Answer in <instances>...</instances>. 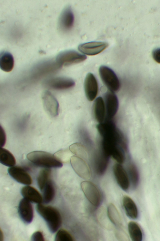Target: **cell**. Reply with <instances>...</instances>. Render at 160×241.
Segmentation results:
<instances>
[{
    "label": "cell",
    "mask_w": 160,
    "mask_h": 241,
    "mask_svg": "<svg viewBox=\"0 0 160 241\" xmlns=\"http://www.w3.org/2000/svg\"><path fill=\"white\" fill-rule=\"evenodd\" d=\"M27 158L34 165L44 168H59L63 165L54 155L44 151L31 152L27 155Z\"/></svg>",
    "instance_id": "1"
},
{
    "label": "cell",
    "mask_w": 160,
    "mask_h": 241,
    "mask_svg": "<svg viewBox=\"0 0 160 241\" xmlns=\"http://www.w3.org/2000/svg\"><path fill=\"white\" fill-rule=\"evenodd\" d=\"M37 211L47 223L49 230L52 233L56 232L61 226L62 219L59 211L55 208L38 204Z\"/></svg>",
    "instance_id": "2"
},
{
    "label": "cell",
    "mask_w": 160,
    "mask_h": 241,
    "mask_svg": "<svg viewBox=\"0 0 160 241\" xmlns=\"http://www.w3.org/2000/svg\"><path fill=\"white\" fill-rule=\"evenodd\" d=\"M86 58L85 55L75 51L69 50L60 53L57 56L56 60L57 64L61 67L82 62Z\"/></svg>",
    "instance_id": "3"
},
{
    "label": "cell",
    "mask_w": 160,
    "mask_h": 241,
    "mask_svg": "<svg viewBox=\"0 0 160 241\" xmlns=\"http://www.w3.org/2000/svg\"><path fill=\"white\" fill-rule=\"evenodd\" d=\"M99 71L102 82L109 90L113 92L118 91L120 87V83L114 72L111 69L105 66H101Z\"/></svg>",
    "instance_id": "4"
},
{
    "label": "cell",
    "mask_w": 160,
    "mask_h": 241,
    "mask_svg": "<svg viewBox=\"0 0 160 241\" xmlns=\"http://www.w3.org/2000/svg\"><path fill=\"white\" fill-rule=\"evenodd\" d=\"M82 189L85 196L93 206H98L101 201V195L96 185L89 181H84L81 183Z\"/></svg>",
    "instance_id": "5"
},
{
    "label": "cell",
    "mask_w": 160,
    "mask_h": 241,
    "mask_svg": "<svg viewBox=\"0 0 160 241\" xmlns=\"http://www.w3.org/2000/svg\"><path fill=\"white\" fill-rule=\"evenodd\" d=\"M106 109L105 120H112L116 114L118 108V101L114 92L109 90L104 95Z\"/></svg>",
    "instance_id": "6"
},
{
    "label": "cell",
    "mask_w": 160,
    "mask_h": 241,
    "mask_svg": "<svg viewBox=\"0 0 160 241\" xmlns=\"http://www.w3.org/2000/svg\"><path fill=\"white\" fill-rule=\"evenodd\" d=\"M70 161L72 167L80 177L85 179H88L90 178V168L83 159L76 156H73Z\"/></svg>",
    "instance_id": "7"
},
{
    "label": "cell",
    "mask_w": 160,
    "mask_h": 241,
    "mask_svg": "<svg viewBox=\"0 0 160 241\" xmlns=\"http://www.w3.org/2000/svg\"><path fill=\"white\" fill-rule=\"evenodd\" d=\"M42 99L44 107L48 113L53 117L58 115L59 105L55 97L49 91H45L42 94Z\"/></svg>",
    "instance_id": "8"
},
{
    "label": "cell",
    "mask_w": 160,
    "mask_h": 241,
    "mask_svg": "<svg viewBox=\"0 0 160 241\" xmlns=\"http://www.w3.org/2000/svg\"><path fill=\"white\" fill-rule=\"evenodd\" d=\"M108 43L101 41H92L83 43L78 46V50L83 54L89 56L97 55L108 46Z\"/></svg>",
    "instance_id": "9"
},
{
    "label": "cell",
    "mask_w": 160,
    "mask_h": 241,
    "mask_svg": "<svg viewBox=\"0 0 160 241\" xmlns=\"http://www.w3.org/2000/svg\"><path fill=\"white\" fill-rule=\"evenodd\" d=\"M45 86L51 88L63 90L68 89L73 87L75 83L72 79L66 77L52 78L46 81L44 83Z\"/></svg>",
    "instance_id": "10"
},
{
    "label": "cell",
    "mask_w": 160,
    "mask_h": 241,
    "mask_svg": "<svg viewBox=\"0 0 160 241\" xmlns=\"http://www.w3.org/2000/svg\"><path fill=\"white\" fill-rule=\"evenodd\" d=\"M9 175L14 179L21 184L29 185L32 183L31 177L23 168L18 166L9 167L8 169Z\"/></svg>",
    "instance_id": "11"
},
{
    "label": "cell",
    "mask_w": 160,
    "mask_h": 241,
    "mask_svg": "<svg viewBox=\"0 0 160 241\" xmlns=\"http://www.w3.org/2000/svg\"><path fill=\"white\" fill-rule=\"evenodd\" d=\"M84 87L85 94L88 100L92 101L96 97L98 91V85L94 75L88 73L85 78Z\"/></svg>",
    "instance_id": "12"
},
{
    "label": "cell",
    "mask_w": 160,
    "mask_h": 241,
    "mask_svg": "<svg viewBox=\"0 0 160 241\" xmlns=\"http://www.w3.org/2000/svg\"><path fill=\"white\" fill-rule=\"evenodd\" d=\"M74 22V16L71 7H66L62 12L59 19V26L64 31H68L72 27Z\"/></svg>",
    "instance_id": "13"
},
{
    "label": "cell",
    "mask_w": 160,
    "mask_h": 241,
    "mask_svg": "<svg viewBox=\"0 0 160 241\" xmlns=\"http://www.w3.org/2000/svg\"><path fill=\"white\" fill-rule=\"evenodd\" d=\"M19 215L23 221L26 223H30L33 217V211L30 201L23 198L20 201L18 207Z\"/></svg>",
    "instance_id": "14"
},
{
    "label": "cell",
    "mask_w": 160,
    "mask_h": 241,
    "mask_svg": "<svg viewBox=\"0 0 160 241\" xmlns=\"http://www.w3.org/2000/svg\"><path fill=\"white\" fill-rule=\"evenodd\" d=\"M113 171L117 182L123 190H127L129 186V180L126 172L121 164L114 165Z\"/></svg>",
    "instance_id": "15"
},
{
    "label": "cell",
    "mask_w": 160,
    "mask_h": 241,
    "mask_svg": "<svg viewBox=\"0 0 160 241\" xmlns=\"http://www.w3.org/2000/svg\"><path fill=\"white\" fill-rule=\"evenodd\" d=\"M21 193L24 198L30 202L39 204L43 201V197L40 193L31 186H24L21 189Z\"/></svg>",
    "instance_id": "16"
},
{
    "label": "cell",
    "mask_w": 160,
    "mask_h": 241,
    "mask_svg": "<svg viewBox=\"0 0 160 241\" xmlns=\"http://www.w3.org/2000/svg\"><path fill=\"white\" fill-rule=\"evenodd\" d=\"M96 156L95 163V171L98 174L102 175L104 173L107 169L109 156L102 149Z\"/></svg>",
    "instance_id": "17"
},
{
    "label": "cell",
    "mask_w": 160,
    "mask_h": 241,
    "mask_svg": "<svg viewBox=\"0 0 160 241\" xmlns=\"http://www.w3.org/2000/svg\"><path fill=\"white\" fill-rule=\"evenodd\" d=\"M94 112L97 121L99 123L103 122L106 116V109L104 102L102 97H98L95 100Z\"/></svg>",
    "instance_id": "18"
},
{
    "label": "cell",
    "mask_w": 160,
    "mask_h": 241,
    "mask_svg": "<svg viewBox=\"0 0 160 241\" xmlns=\"http://www.w3.org/2000/svg\"><path fill=\"white\" fill-rule=\"evenodd\" d=\"M122 204L127 216L130 218L136 219L138 216V210L133 200L128 196L125 195L122 198Z\"/></svg>",
    "instance_id": "19"
},
{
    "label": "cell",
    "mask_w": 160,
    "mask_h": 241,
    "mask_svg": "<svg viewBox=\"0 0 160 241\" xmlns=\"http://www.w3.org/2000/svg\"><path fill=\"white\" fill-rule=\"evenodd\" d=\"M14 66L12 55L8 51H3L0 54V67L2 70L9 72L12 71Z\"/></svg>",
    "instance_id": "20"
},
{
    "label": "cell",
    "mask_w": 160,
    "mask_h": 241,
    "mask_svg": "<svg viewBox=\"0 0 160 241\" xmlns=\"http://www.w3.org/2000/svg\"><path fill=\"white\" fill-rule=\"evenodd\" d=\"M0 162L7 166H14L16 160L13 155L8 150L2 147L0 148Z\"/></svg>",
    "instance_id": "21"
},
{
    "label": "cell",
    "mask_w": 160,
    "mask_h": 241,
    "mask_svg": "<svg viewBox=\"0 0 160 241\" xmlns=\"http://www.w3.org/2000/svg\"><path fill=\"white\" fill-rule=\"evenodd\" d=\"M128 228L130 237L133 241H141L142 235L141 230L138 225L133 221L130 222Z\"/></svg>",
    "instance_id": "22"
},
{
    "label": "cell",
    "mask_w": 160,
    "mask_h": 241,
    "mask_svg": "<svg viewBox=\"0 0 160 241\" xmlns=\"http://www.w3.org/2000/svg\"><path fill=\"white\" fill-rule=\"evenodd\" d=\"M51 171L50 168H45L41 170L37 177V182L41 191H43L46 184L50 179Z\"/></svg>",
    "instance_id": "23"
},
{
    "label": "cell",
    "mask_w": 160,
    "mask_h": 241,
    "mask_svg": "<svg viewBox=\"0 0 160 241\" xmlns=\"http://www.w3.org/2000/svg\"><path fill=\"white\" fill-rule=\"evenodd\" d=\"M107 214L108 218L112 223L117 226H120L121 223L120 214L115 206L112 203L108 205Z\"/></svg>",
    "instance_id": "24"
},
{
    "label": "cell",
    "mask_w": 160,
    "mask_h": 241,
    "mask_svg": "<svg viewBox=\"0 0 160 241\" xmlns=\"http://www.w3.org/2000/svg\"><path fill=\"white\" fill-rule=\"evenodd\" d=\"M43 191V201L45 203H48L52 201L55 194L54 187L50 179L46 184Z\"/></svg>",
    "instance_id": "25"
},
{
    "label": "cell",
    "mask_w": 160,
    "mask_h": 241,
    "mask_svg": "<svg viewBox=\"0 0 160 241\" xmlns=\"http://www.w3.org/2000/svg\"><path fill=\"white\" fill-rule=\"evenodd\" d=\"M69 149L70 151L76 156L84 159L88 158L87 150L82 144L79 143H74L70 146Z\"/></svg>",
    "instance_id": "26"
},
{
    "label": "cell",
    "mask_w": 160,
    "mask_h": 241,
    "mask_svg": "<svg viewBox=\"0 0 160 241\" xmlns=\"http://www.w3.org/2000/svg\"><path fill=\"white\" fill-rule=\"evenodd\" d=\"M127 170L128 175L132 185L133 188H135L139 181V174L137 168L134 164L131 163L128 165Z\"/></svg>",
    "instance_id": "27"
},
{
    "label": "cell",
    "mask_w": 160,
    "mask_h": 241,
    "mask_svg": "<svg viewBox=\"0 0 160 241\" xmlns=\"http://www.w3.org/2000/svg\"><path fill=\"white\" fill-rule=\"evenodd\" d=\"M55 241H73V238L72 235L67 230L64 229H60L56 233L55 238Z\"/></svg>",
    "instance_id": "28"
},
{
    "label": "cell",
    "mask_w": 160,
    "mask_h": 241,
    "mask_svg": "<svg viewBox=\"0 0 160 241\" xmlns=\"http://www.w3.org/2000/svg\"><path fill=\"white\" fill-rule=\"evenodd\" d=\"M71 152L68 150H62L58 151L54 155L62 163H66L70 160L72 156Z\"/></svg>",
    "instance_id": "29"
},
{
    "label": "cell",
    "mask_w": 160,
    "mask_h": 241,
    "mask_svg": "<svg viewBox=\"0 0 160 241\" xmlns=\"http://www.w3.org/2000/svg\"><path fill=\"white\" fill-rule=\"evenodd\" d=\"M31 240L33 241H44V238L42 232L38 231L34 233L31 237Z\"/></svg>",
    "instance_id": "30"
},
{
    "label": "cell",
    "mask_w": 160,
    "mask_h": 241,
    "mask_svg": "<svg viewBox=\"0 0 160 241\" xmlns=\"http://www.w3.org/2000/svg\"><path fill=\"white\" fill-rule=\"evenodd\" d=\"M6 142V135L5 131L2 127H0V145L1 147H3Z\"/></svg>",
    "instance_id": "31"
},
{
    "label": "cell",
    "mask_w": 160,
    "mask_h": 241,
    "mask_svg": "<svg viewBox=\"0 0 160 241\" xmlns=\"http://www.w3.org/2000/svg\"><path fill=\"white\" fill-rule=\"evenodd\" d=\"M152 56L156 62L160 63V48H156L153 50Z\"/></svg>",
    "instance_id": "32"
},
{
    "label": "cell",
    "mask_w": 160,
    "mask_h": 241,
    "mask_svg": "<svg viewBox=\"0 0 160 241\" xmlns=\"http://www.w3.org/2000/svg\"><path fill=\"white\" fill-rule=\"evenodd\" d=\"M3 239V234L2 232L0 230V241H2Z\"/></svg>",
    "instance_id": "33"
}]
</instances>
